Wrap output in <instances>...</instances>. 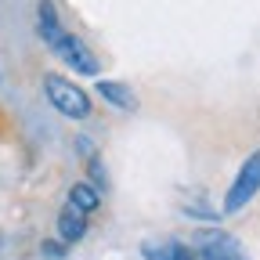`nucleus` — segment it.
Masks as SVG:
<instances>
[{"instance_id":"1","label":"nucleus","mask_w":260,"mask_h":260,"mask_svg":"<svg viewBox=\"0 0 260 260\" xmlns=\"http://www.w3.org/2000/svg\"><path fill=\"white\" fill-rule=\"evenodd\" d=\"M44 98L51 102V109H54L58 116H65V119H87L90 109H94L90 94H87L80 83L65 80V76H58V73H47V76H44Z\"/></svg>"},{"instance_id":"2","label":"nucleus","mask_w":260,"mask_h":260,"mask_svg":"<svg viewBox=\"0 0 260 260\" xmlns=\"http://www.w3.org/2000/svg\"><path fill=\"white\" fill-rule=\"evenodd\" d=\"M260 191V152H253L249 159H242V167H239V174H235V181H232V188L224 191V203H220V213L224 217H232V213H239L253 195Z\"/></svg>"},{"instance_id":"3","label":"nucleus","mask_w":260,"mask_h":260,"mask_svg":"<svg viewBox=\"0 0 260 260\" xmlns=\"http://www.w3.org/2000/svg\"><path fill=\"white\" fill-rule=\"evenodd\" d=\"M51 51L61 58L65 69H73V73H80V76H98V73H102V65H98L94 51L76 37V32H61V37L51 44Z\"/></svg>"},{"instance_id":"4","label":"nucleus","mask_w":260,"mask_h":260,"mask_svg":"<svg viewBox=\"0 0 260 260\" xmlns=\"http://www.w3.org/2000/svg\"><path fill=\"white\" fill-rule=\"evenodd\" d=\"M195 246H199V260H246L239 242L224 232H203L195 239Z\"/></svg>"},{"instance_id":"5","label":"nucleus","mask_w":260,"mask_h":260,"mask_svg":"<svg viewBox=\"0 0 260 260\" xmlns=\"http://www.w3.org/2000/svg\"><path fill=\"white\" fill-rule=\"evenodd\" d=\"M54 228H58V239H61L65 246H69V242H80V239L87 235V213H80L76 206L65 203L61 213H58V220H54Z\"/></svg>"},{"instance_id":"6","label":"nucleus","mask_w":260,"mask_h":260,"mask_svg":"<svg viewBox=\"0 0 260 260\" xmlns=\"http://www.w3.org/2000/svg\"><path fill=\"white\" fill-rule=\"evenodd\" d=\"M98 98H105L112 109H123V112H134L138 109V98L126 83L119 80H98Z\"/></svg>"},{"instance_id":"7","label":"nucleus","mask_w":260,"mask_h":260,"mask_svg":"<svg viewBox=\"0 0 260 260\" xmlns=\"http://www.w3.org/2000/svg\"><path fill=\"white\" fill-rule=\"evenodd\" d=\"M37 29H40V37L47 40V44H54L58 37H61V18H58V8L51 4V0H40L37 4Z\"/></svg>"},{"instance_id":"8","label":"nucleus","mask_w":260,"mask_h":260,"mask_svg":"<svg viewBox=\"0 0 260 260\" xmlns=\"http://www.w3.org/2000/svg\"><path fill=\"white\" fill-rule=\"evenodd\" d=\"M69 206H76L80 213H94L98 206H102V191H98L90 181H76L73 188H69Z\"/></svg>"},{"instance_id":"9","label":"nucleus","mask_w":260,"mask_h":260,"mask_svg":"<svg viewBox=\"0 0 260 260\" xmlns=\"http://www.w3.org/2000/svg\"><path fill=\"white\" fill-rule=\"evenodd\" d=\"M167 253H170V260H199V253H195L191 246H184V242H170Z\"/></svg>"},{"instance_id":"10","label":"nucleus","mask_w":260,"mask_h":260,"mask_svg":"<svg viewBox=\"0 0 260 260\" xmlns=\"http://www.w3.org/2000/svg\"><path fill=\"white\" fill-rule=\"evenodd\" d=\"M44 256H54V260L65 256V242H51V239H47V242H44Z\"/></svg>"}]
</instances>
